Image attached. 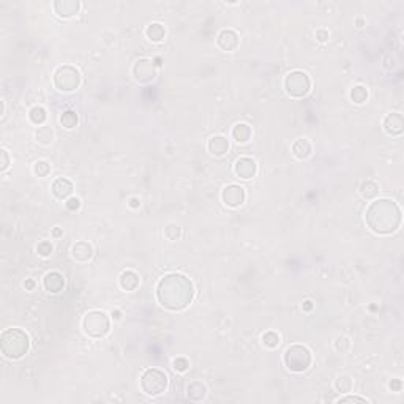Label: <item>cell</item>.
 I'll use <instances>...</instances> for the list:
<instances>
[{"instance_id": "ffe728a7", "label": "cell", "mask_w": 404, "mask_h": 404, "mask_svg": "<svg viewBox=\"0 0 404 404\" xmlns=\"http://www.w3.org/2000/svg\"><path fill=\"white\" fill-rule=\"evenodd\" d=\"M207 396V385L200 380H191L187 385V398L193 402L204 401Z\"/></svg>"}, {"instance_id": "52a82bcc", "label": "cell", "mask_w": 404, "mask_h": 404, "mask_svg": "<svg viewBox=\"0 0 404 404\" xmlns=\"http://www.w3.org/2000/svg\"><path fill=\"white\" fill-rule=\"evenodd\" d=\"M81 73L76 66L73 65H62L59 66L52 75V82L59 92L63 94H70V92H75L81 85Z\"/></svg>"}, {"instance_id": "8992f818", "label": "cell", "mask_w": 404, "mask_h": 404, "mask_svg": "<svg viewBox=\"0 0 404 404\" xmlns=\"http://www.w3.org/2000/svg\"><path fill=\"white\" fill-rule=\"evenodd\" d=\"M81 325H82V332L85 336L92 340H100L111 332V318H109L104 311L94 309V311L85 313Z\"/></svg>"}, {"instance_id": "603a6c76", "label": "cell", "mask_w": 404, "mask_h": 404, "mask_svg": "<svg viewBox=\"0 0 404 404\" xmlns=\"http://www.w3.org/2000/svg\"><path fill=\"white\" fill-rule=\"evenodd\" d=\"M145 36L152 43H163L166 38V27L160 23H152L145 29Z\"/></svg>"}, {"instance_id": "f546056e", "label": "cell", "mask_w": 404, "mask_h": 404, "mask_svg": "<svg viewBox=\"0 0 404 404\" xmlns=\"http://www.w3.org/2000/svg\"><path fill=\"white\" fill-rule=\"evenodd\" d=\"M352 387H354V382H352V379L349 377V376H340L335 380V389L341 395H346L349 392H352Z\"/></svg>"}, {"instance_id": "f1b7e54d", "label": "cell", "mask_w": 404, "mask_h": 404, "mask_svg": "<svg viewBox=\"0 0 404 404\" xmlns=\"http://www.w3.org/2000/svg\"><path fill=\"white\" fill-rule=\"evenodd\" d=\"M261 341H262L264 347H267V349H277L280 346V343H281V338H280V335L277 332H273V330H268V332H265L262 335Z\"/></svg>"}, {"instance_id": "ba28073f", "label": "cell", "mask_w": 404, "mask_h": 404, "mask_svg": "<svg viewBox=\"0 0 404 404\" xmlns=\"http://www.w3.org/2000/svg\"><path fill=\"white\" fill-rule=\"evenodd\" d=\"M284 90L290 98H303L311 92V79L302 70H294L284 78Z\"/></svg>"}, {"instance_id": "f6af8a7d", "label": "cell", "mask_w": 404, "mask_h": 404, "mask_svg": "<svg viewBox=\"0 0 404 404\" xmlns=\"http://www.w3.org/2000/svg\"><path fill=\"white\" fill-rule=\"evenodd\" d=\"M52 235H54V237H62V235H63V232H62V229H60V228H54V231H52Z\"/></svg>"}, {"instance_id": "7bdbcfd3", "label": "cell", "mask_w": 404, "mask_h": 404, "mask_svg": "<svg viewBox=\"0 0 404 404\" xmlns=\"http://www.w3.org/2000/svg\"><path fill=\"white\" fill-rule=\"evenodd\" d=\"M111 318H113L114 321H120V319H122V311H120V309H114L113 313H111Z\"/></svg>"}, {"instance_id": "277c9868", "label": "cell", "mask_w": 404, "mask_h": 404, "mask_svg": "<svg viewBox=\"0 0 404 404\" xmlns=\"http://www.w3.org/2000/svg\"><path fill=\"white\" fill-rule=\"evenodd\" d=\"M141 392L150 398H156L163 393H166L169 387V377L160 368H147L141 374L139 379Z\"/></svg>"}, {"instance_id": "60d3db41", "label": "cell", "mask_w": 404, "mask_h": 404, "mask_svg": "<svg viewBox=\"0 0 404 404\" xmlns=\"http://www.w3.org/2000/svg\"><path fill=\"white\" fill-rule=\"evenodd\" d=\"M128 206H130L131 209H139L141 207V199L139 197H131L130 202H128Z\"/></svg>"}, {"instance_id": "e0dca14e", "label": "cell", "mask_w": 404, "mask_h": 404, "mask_svg": "<svg viewBox=\"0 0 404 404\" xmlns=\"http://www.w3.org/2000/svg\"><path fill=\"white\" fill-rule=\"evenodd\" d=\"M43 287L49 294H59L65 287V277L57 270L48 272L43 278Z\"/></svg>"}, {"instance_id": "8d00e7d4", "label": "cell", "mask_w": 404, "mask_h": 404, "mask_svg": "<svg viewBox=\"0 0 404 404\" xmlns=\"http://www.w3.org/2000/svg\"><path fill=\"white\" fill-rule=\"evenodd\" d=\"M0 158H2V161H0V171L5 172L10 168V164H11V158H10L8 150H5V149L0 150Z\"/></svg>"}, {"instance_id": "3957f363", "label": "cell", "mask_w": 404, "mask_h": 404, "mask_svg": "<svg viewBox=\"0 0 404 404\" xmlns=\"http://www.w3.org/2000/svg\"><path fill=\"white\" fill-rule=\"evenodd\" d=\"M0 349L2 354L10 360L23 358L30 349V338L23 328H7L0 335Z\"/></svg>"}, {"instance_id": "83f0119b", "label": "cell", "mask_w": 404, "mask_h": 404, "mask_svg": "<svg viewBox=\"0 0 404 404\" xmlns=\"http://www.w3.org/2000/svg\"><path fill=\"white\" fill-rule=\"evenodd\" d=\"M59 120H60V125L66 128V130H73V128H76L79 123V117L75 111H65Z\"/></svg>"}, {"instance_id": "7402d4cb", "label": "cell", "mask_w": 404, "mask_h": 404, "mask_svg": "<svg viewBox=\"0 0 404 404\" xmlns=\"http://www.w3.org/2000/svg\"><path fill=\"white\" fill-rule=\"evenodd\" d=\"M251 136H253V130H251V126L248 123H237L232 128V131H231V138L237 144H246V142H250Z\"/></svg>"}, {"instance_id": "cb8c5ba5", "label": "cell", "mask_w": 404, "mask_h": 404, "mask_svg": "<svg viewBox=\"0 0 404 404\" xmlns=\"http://www.w3.org/2000/svg\"><path fill=\"white\" fill-rule=\"evenodd\" d=\"M35 141L38 142L40 145H51L54 142V130L51 126H38L35 130Z\"/></svg>"}, {"instance_id": "ab89813d", "label": "cell", "mask_w": 404, "mask_h": 404, "mask_svg": "<svg viewBox=\"0 0 404 404\" xmlns=\"http://www.w3.org/2000/svg\"><path fill=\"white\" fill-rule=\"evenodd\" d=\"M389 389H390L392 392H401V389H402V382H401V379H392V380L389 382Z\"/></svg>"}, {"instance_id": "ac0fdd59", "label": "cell", "mask_w": 404, "mask_h": 404, "mask_svg": "<svg viewBox=\"0 0 404 404\" xmlns=\"http://www.w3.org/2000/svg\"><path fill=\"white\" fill-rule=\"evenodd\" d=\"M207 150L212 156H225L229 152V141L226 136L215 134L207 141Z\"/></svg>"}, {"instance_id": "30bf717a", "label": "cell", "mask_w": 404, "mask_h": 404, "mask_svg": "<svg viewBox=\"0 0 404 404\" xmlns=\"http://www.w3.org/2000/svg\"><path fill=\"white\" fill-rule=\"evenodd\" d=\"M221 200L226 207L231 209H238L245 204L246 200V191L243 187L237 185V183H231V185L225 187L221 191Z\"/></svg>"}, {"instance_id": "4fadbf2b", "label": "cell", "mask_w": 404, "mask_h": 404, "mask_svg": "<svg viewBox=\"0 0 404 404\" xmlns=\"http://www.w3.org/2000/svg\"><path fill=\"white\" fill-rule=\"evenodd\" d=\"M384 131L389 136H401L404 133V117L399 113H392L384 117Z\"/></svg>"}, {"instance_id": "74e56055", "label": "cell", "mask_w": 404, "mask_h": 404, "mask_svg": "<svg viewBox=\"0 0 404 404\" xmlns=\"http://www.w3.org/2000/svg\"><path fill=\"white\" fill-rule=\"evenodd\" d=\"M336 402H366L368 404L370 401L366 399V398H363V396H352V395H347L346 393V396H340L338 399H336Z\"/></svg>"}, {"instance_id": "836d02e7", "label": "cell", "mask_w": 404, "mask_h": 404, "mask_svg": "<svg viewBox=\"0 0 404 404\" xmlns=\"http://www.w3.org/2000/svg\"><path fill=\"white\" fill-rule=\"evenodd\" d=\"M172 368L177 373H187L190 370V360L187 357H177L172 360Z\"/></svg>"}, {"instance_id": "5bb4252c", "label": "cell", "mask_w": 404, "mask_h": 404, "mask_svg": "<svg viewBox=\"0 0 404 404\" xmlns=\"http://www.w3.org/2000/svg\"><path fill=\"white\" fill-rule=\"evenodd\" d=\"M70 254H71L73 261H76L79 264H87L88 261H92V258H94V246L85 240H79L71 246Z\"/></svg>"}, {"instance_id": "5b68a950", "label": "cell", "mask_w": 404, "mask_h": 404, "mask_svg": "<svg viewBox=\"0 0 404 404\" xmlns=\"http://www.w3.org/2000/svg\"><path fill=\"white\" fill-rule=\"evenodd\" d=\"M284 366L290 373H305L313 365V354L305 344H290L283 355Z\"/></svg>"}, {"instance_id": "9c48e42d", "label": "cell", "mask_w": 404, "mask_h": 404, "mask_svg": "<svg viewBox=\"0 0 404 404\" xmlns=\"http://www.w3.org/2000/svg\"><path fill=\"white\" fill-rule=\"evenodd\" d=\"M131 76L138 84H150L156 78V65L150 59H138L131 66Z\"/></svg>"}, {"instance_id": "7c38bea8", "label": "cell", "mask_w": 404, "mask_h": 404, "mask_svg": "<svg viewBox=\"0 0 404 404\" xmlns=\"http://www.w3.org/2000/svg\"><path fill=\"white\" fill-rule=\"evenodd\" d=\"M240 44V36L234 29H223L216 36V46L225 51V52H232Z\"/></svg>"}, {"instance_id": "2e32d148", "label": "cell", "mask_w": 404, "mask_h": 404, "mask_svg": "<svg viewBox=\"0 0 404 404\" xmlns=\"http://www.w3.org/2000/svg\"><path fill=\"white\" fill-rule=\"evenodd\" d=\"M73 190H75V185H73V182L66 177L56 178L51 185V193L59 200H66L68 197H71Z\"/></svg>"}, {"instance_id": "7a4b0ae2", "label": "cell", "mask_w": 404, "mask_h": 404, "mask_svg": "<svg viewBox=\"0 0 404 404\" xmlns=\"http://www.w3.org/2000/svg\"><path fill=\"white\" fill-rule=\"evenodd\" d=\"M402 221L399 206L389 197H379L370 202L365 210V223L376 235H390L396 232Z\"/></svg>"}, {"instance_id": "e575fe53", "label": "cell", "mask_w": 404, "mask_h": 404, "mask_svg": "<svg viewBox=\"0 0 404 404\" xmlns=\"http://www.w3.org/2000/svg\"><path fill=\"white\" fill-rule=\"evenodd\" d=\"M52 251H54V246L49 240H41L36 245V253H38V256H41V258H49Z\"/></svg>"}, {"instance_id": "d6a6232c", "label": "cell", "mask_w": 404, "mask_h": 404, "mask_svg": "<svg viewBox=\"0 0 404 404\" xmlns=\"http://www.w3.org/2000/svg\"><path fill=\"white\" fill-rule=\"evenodd\" d=\"M351 346H352V343L347 336H338L335 340V349L340 354H347L349 351H351Z\"/></svg>"}, {"instance_id": "7dc6e473", "label": "cell", "mask_w": 404, "mask_h": 404, "mask_svg": "<svg viewBox=\"0 0 404 404\" xmlns=\"http://www.w3.org/2000/svg\"><path fill=\"white\" fill-rule=\"evenodd\" d=\"M0 104H2V109H0V114L4 116V114H5V101L2 100V101H0Z\"/></svg>"}, {"instance_id": "4dcf8cb0", "label": "cell", "mask_w": 404, "mask_h": 404, "mask_svg": "<svg viewBox=\"0 0 404 404\" xmlns=\"http://www.w3.org/2000/svg\"><path fill=\"white\" fill-rule=\"evenodd\" d=\"M32 171H33V174H35L36 177H40V178L48 177V175L51 174V164H49L48 161H44V160L35 161V163H33Z\"/></svg>"}, {"instance_id": "9a60e30c", "label": "cell", "mask_w": 404, "mask_h": 404, "mask_svg": "<svg viewBox=\"0 0 404 404\" xmlns=\"http://www.w3.org/2000/svg\"><path fill=\"white\" fill-rule=\"evenodd\" d=\"M52 8L62 19H70V17L76 16L79 13L81 4L78 0H57V2L52 4Z\"/></svg>"}, {"instance_id": "f35d334b", "label": "cell", "mask_w": 404, "mask_h": 404, "mask_svg": "<svg viewBox=\"0 0 404 404\" xmlns=\"http://www.w3.org/2000/svg\"><path fill=\"white\" fill-rule=\"evenodd\" d=\"M328 38H330L328 30H325V29H318L316 30V40L319 43H325V41H328Z\"/></svg>"}, {"instance_id": "4316f807", "label": "cell", "mask_w": 404, "mask_h": 404, "mask_svg": "<svg viewBox=\"0 0 404 404\" xmlns=\"http://www.w3.org/2000/svg\"><path fill=\"white\" fill-rule=\"evenodd\" d=\"M349 97H351V101L355 103V104H363L368 101V88H366L365 85H355L351 88V94H349Z\"/></svg>"}, {"instance_id": "d6986e66", "label": "cell", "mask_w": 404, "mask_h": 404, "mask_svg": "<svg viewBox=\"0 0 404 404\" xmlns=\"http://www.w3.org/2000/svg\"><path fill=\"white\" fill-rule=\"evenodd\" d=\"M139 284H141V278H139V275L134 270H125V272H122V275L119 277V286L125 292L136 290L139 287Z\"/></svg>"}, {"instance_id": "8fae6325", "label": "cell", "mask_w": 404, "mask_h": 404, "mask_svg": "<svg viewBox=\"0 0 404 404\" xmlns=\"http://www.w3.org/2000/svg\"><path fill=\"white\" fill-rule=\"evenodd\" d=\"M234 174L242 180H251L258 174V163L251 156H240L234 164Z\"/></svg>"}, {"instance_id": "6da1fadb", "label": "cell", "mask_w": 404, "mask_h": 404, "mask_svg": "<svg viewBox=\"0 0 404 404\" xmlns=\"http://www.w3.org/2000/svg\"><path fill=\"white\" fill-rule=\"evenodd\" d=\"M158 303L169 311H183L187 309L194 300V284L193 281L182 273H166L160 278L156 289Z\"/></svg>"}, {"instance_id": "d590c367", "label": "cell", "mask_w": 404, "mask_h": 404, "mask_svg": "<svg viewBox=\"0 0 404 404\" xmlns=\"http://www.w3.org/2000/svg\"><path fill=\"white\" fill-rule=\"evenodd\" d=\"M65 207H66L70 212H76V210H79V209H81V199L76 197V196L68 197L66 202H65Z\"/></svg>"}, {"instance_id": "bcb514c9", "label": "cell", "mask_w": 404, "mask_h": 404, "mask_svg": "<svg viewBox=\"0 0 404 404\" xmlns=\"http://www.w3.org/2000/svg\"><path fill=\"white\" fill-rule=\"evenodd\" d=\"M355 23H357V27H358V29H362V27H363V23H365V21L362 19V17H358V19H357Z\"/></svg>"}, {"instance_id": "ee69618b", "label": "cell", "mask_w": 404, "mask_h": 404, "mask_svg": "<svg viewBox=\"0 0 404 404\" xmlns=\"http://www.w3.org/2000/svg\"><path fill=\"white\" fill-rule=\"evenodd\" d=\"M313 306L315 305H313V302H311V300L303 302V311H311V309H313Z\"/></svg>"}, {"instance_id": "b9f144b4", "label": "cell", "mask_w": 404, "mask_h": 404, "mask_svg": "<svg viewBox=\"0 0 404 404\" xmlns=\"http://www.w3.org/2000/svg\"><path fill=\"white\" fill-rule=\"evenodd\" d=\"M35 286H36V283H35L33 280H26V281H24V287H26L27 290H33Z\"/></svg>"}, {"instance_id": "1f68e13d", "label": "cell", "mask_w": 404, "mask_h": 404, "mask_svg": "<svg viewBox=\"0 0 404 404\" xmlns=\"http://www.w3.org/2000/svg\"><path fill=\"white\" fill-rule=\"evenodd\" d=\"M164 237H166L169 242L178 240V238L182 237V228L178 225H174V223L168 225L166 228H164Z\"/></svg>"}, {"instance_id": "44dd1931", "label": "cell", "mask_w": 404, "mask_h": 404, "mask_svg": "<svg viewBox=\"0 0 404 404\" xmlns=\"http://www.w3.org/2000/svg\"><path fill=\"white\" fill-rule=\"evenodd\" d=\"M313 153V145L306 138H300L292 144V155L297 160H308Z\"/></svg>"}, {"instance_id": "484cf974", "label": "cell", "mask_w": 404, "mask_h": 404, "mask_svg": "<svg viewBox=\"0 0 404 404\" xmlns=\"http://www.w3.org/2000/svg\"><path fill=\"white\" fill-rule=\"evenodd\" d=\"M46 119H48V113L43 106H33L29 111V120L36 126H43Z\"/></svg>"}, {"instance_id": "d4e9b609", "label": "cell", "mask_w": 404, "mask_h": 404, "mask_svg": "<svg viewBox=\"0 0 404 404\" xmlns=\"http://www.w3.org/2000/svg\"><path fill=\"white\" fill-rule=\"evenodd\" d=\"M379 185L374 182V180H366L362 183V187H360V194L363 199L366 200H371V199H376L377 194H379Z\"/></svg>"}]
</instances>
